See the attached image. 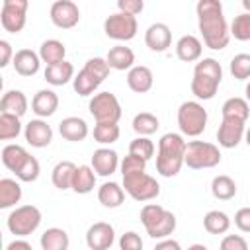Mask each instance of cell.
I'll use <instances>...</instances> for the list:
<instances>
[{
  "label": "cell",
  "instance_id": "obj_1",
  "mask_svg": "<svg viewBox=\"0 0 250 250\" xmlns=\"http://www.w3.org/2000/svg\"><path fill=\"white\" fill-rule=\"evenodd\" d=\"M195 12L203 43L213 51L225 49L230 41V27L223 16V4L219 0H199Z\"/></svg>",
  "mask_w": 250,
  "mask_h": 250
},
{
  "label": "cell",
  "instance_id": "obj_2",
  "mask_svg": "<svg viewBox=\"0 0 250 250\" xmlns=\"http://www.w3.org/2000/svg\"><path fill=\"white\" fill-rule=\"evenodd\" d=\"M186 141L178 133H166L158 141V154H156V172L164 178H174L182 166L186 156Z\"/></svg>",
  "mask_w": 250,
  "mask_h": 250
},
{
  "label": "cell",
  "instance_id": "obj_3",
  "mask_svg": "<svg viewBox=\"0 0 250 250\" xmlns=\"http://www.w3.org/2000/svg\"><path fill=\"white\" fill-rule=\"evenodd\" d=\"M223 80V68L221 62L207 57L201 59L195 68H193V78H191V94L197 100H213L219 84Z\"/></svg>",
  "mask_w": 250,
  "mask_h": 250
},
{
  "label": "cell",
  "instance_id": "obj_4",
  "mask_svg": "<svg viewBox=\"0 0 250 250\" xmlns=\"http://www.w3.org/2000/svg\"><path fill=\"white\" fill-rule=\"evenodd\" d=\"M141 223L150 238H168L176 229V215L158 203H146L141 209Z\"/></svg>",
  "mask_w": 250,
  "mask_h": 250
},
{
  "label": "cell",
  "instance_id": "obj_5",
  "mask_svg": "<svg viewBox=\"0 0 250 250\" xmlns=\"http://www.w3.org/2000/svg\"><path fill=\"white\" fill-rule=\"evenodd\" d=\"M221 162V150L217 145L207 141H189L186 145V156L184 164L191 170H203V168H215Z\"/></svg>",
  "mask_w": 250,
  "mask_h": 250
},
{
  "label": "cell",
  "instance_id": "obj_6",
  "mask_svg": "<svg viewBox=\"0 0 250 250\" xmlns=\"http://www.w3.org/2000/svg\"><path fill=\"white\" fill-rule=\"evenodd\" d=\"M178 127L188 137H199L207 127V109L199 102H184L178 107Z\"/></svg>",
  "mask_w": 250,
  "mask_h": 250
},
{
  "label": "cell",
  "instance_id": "obj_7",
  "mask_svg": "<svg viewBox=\"0 0 250 250\" xmlns=\"http://www.w3.org/2000/svg\"><path fill=\"white\" fill-rule=\"evenodd\" d=\"M8 230L16 236H27L31 232L37 230V227L41 225V211L35 205H21L16 207L8 219H6Z\"/></svg>",
  "mask_w": 250,
  "mask_h": 250
},
{
  "label": "cell",
  "instance_id": "obj_8",
  "mask_svg": "<svg viewBox=\"0 0 250 250\" xmlns=\"http://www.w3.org/2000/svg\"><path fill=\"white\" fill-rule=\"evenodd\" d=\"M88 109L96 123H117L121 119V104L111 92H98L92 96Z\"/></svg>",
  "mask_w": 250,
  "mask_h": 250
},
{
  "label": "cell",
  "instance_id": "obj_9",
  "mask_svg": "<svg viewBox=\"0 0 250 250\" xmlns=\"http://www.w3.org/2000/svg\"><path fill=\"white\" fill-rule=\"evenodd\" d=\"M123 189L135 199V201H150L158 197L160 186L158 182L148 176L146 172H137L131 176H123Z\"/></svg>",
  "mask_w": 250,
  "mask_h": 250
},
{
  "label": "cell",
  "instance_id": "obj_10",
  "mask_svg": "<svg viewBox=\"0 0 250 250\" xmlns=\"http://www.w3.org/2000/svg\"><path fill=\"white\" fill-rule=\"evenodd\" d=\"M137 29H139V23H137V18L135 16H129V14H123V12H115L111 16L105 18L104 21V31L109 39H115V41H129L137 35Z\"/></svg>",
  "mask_w": 250,
  "mask_h": 250
},
{
  "label": "cell",
  "instance_id": "obj_11",
  "mask_svg": "<svg viewBox=\"0 0 250 250\" xmlns=\"http://www.w3.org/2000/svg\"><path fill=\"white\" fill-rule=\"evenodd\" d=\"M27 0H4L0 10V23L10 33H20L25 25Z\"/></svg>",
  "mask_w": 250,
  "mask_h": 250
},
{
  "label": "cell",
  "instance_id": "obj_12",
  "mask_svg": "<svg viewBox=\"0 0 250 250\" xmlns=\"http://www.w3.org/2000/svg\"><path fill=\"white\" fill-rule=\"evenodd\" d=\"M51 21L61 29H70L80 21V10L70 0H57L51 6Z\"/></svg>",
  "mask_w": 250,
  "mask_h": 250
},
{
  "label": "cell",
  "instance_id": "obj_13",
  "mask_svg": "<svg viewBox=\"0 0 250 250\" xmlns=\"http://www.w3.org/2000/svg\"><path fill=\"white\" fill-rule=\"evenodd\" d=\"M115 240V230L109 223L98 221L86 230V244L90 250H109Z\"/></svg>",
  "mask_w": 250,
  "mask_h": 250
},
{
  "label": "cell",
  "instance_id": "obj_14",
  "mask_svg": "<svg viewBox=\"0 0 250 250\" xmlns=\"http://www.w3.org/2000/svg\"><path fill=\"white\" fill-rule=\"evenodd\" d=\"M244 133H246L244 121L223 117L219 129H217V141H219V145L223 148H234L244 139Z\"/></svg>",
  "mask_w": 250,
  "mask_h": 250
},
{
  "label": "cell",
  "instance_id": "obj_15",
  "mask_svg": "<svg viewBox=\"0 0 250 250\" xmlns=\"http://www.w3.org/2000/svg\"><path fill=\"white\" fill-rule=\"evenodd\" d=\"M145 43L150 51L154 53H164L170 45H172V31L166 23L156 21L152 25H148V29L145 31Z\"/></svg>",
  "mask_w": 250,
  "mask_h": 250
},
{
  "label": "cell",
  "instance_id": "obj_16",
  "mask_svg": "<svg viewBox=\"0 0 250 250\" xmlns=\"http://www.w3.org/2000/svg\"><path fill=\"white\" fill-rule=\"evenodd\" d=\"M23 137H25L27 145H31L35 148H43V146H47L53 141V129L43 119H31L25 125Z\"/></svg>",
  "mask_w": 250,
  "mask_h": 250
},
{
  "label": "cell",
  "instance_id": "obj_17",
  "mask_svg": "<svg viewBox=\"0 0 250 250\" xmlns=\"http://www.w3.org/2000/svg\"><path fill=\"white\" fill-rule=\"evenodd\" d=\"M119 164V156L111 148H98L92 154V168L98 176H111Z\"/></svg>",
  "mask_w": 250,
  "mask_h": 250
},
{
  "label": "cell",
  "instance_id": "obj_18",
  "mask_svg": "<svg viewBox=\"0 0 250 250\" xmlns=\"http://www.w3.org/2000/svg\"><path fill=\"white\" fill-rule=\"evenodd\" d=\"M16 72L20 76H33L37 74L39 70V64H41V57L31 51V49H20L16 55H14V61H12Z\"/></svg>",
  "mask_w": 250,
  "mask_h": 250
},
{
  "label": "cell",
  "instance_id": "obj_19",
  "mask_svg": "<svg viewBox=\"0 0 250 250\" xmlns=\"http://www.w3.org/2000/svg\"><path fill=\"white\" fill-rule=\"evenodd\" d=\"M59 133L62 139L70 141V143H80L88 137V125L82 117H64L59 123Z\"/></svg>",
  "mask_w": 250,
  "mask_h": 250
},
{
  "label": "cell",
  "instance_id": "obj_20",
  "mask_svg": "<svg viewBox=\"0 0 250 250\" xmlns=\"http://www.w3.org/2000/svg\"><path fill=\"white\" fill-rule=\"evenodd\" d=\"M154 84V76H152V70L148 66H133L129 72H127V86L137 92V94H145L152 88Z\"/></svg>",
  "mask_w": 250,
  "mask_h": 250
},
{
  "label": "cell",
  "instance_id": "obj_21",
  "mask_svg": "<svg viewBox=\"0 0 250 250\" xmlns=\"http://www.w3.org/2000/svg\"><path fill=\"white\" fill-rule=\"evenodd\" d=\"M59 107V96L53 90H39L31 100V109L39 117H49Z\"/></svg>",
  "mask_w": 250,
  "mask_h": 250
},
{
  "label": "cell",
  "instance_id": "obj_22",
  "mask_svg": "<svg viewBox=\"0 0 250 250\" xmlns=\"http://www.w3.org/2000/svg\"><path fill=\"white\" fill-rule=\"evenodd\" d=\"M27 111V98L21 90H8L0 100V113H12L21 117Z\"/></svg>",
  "mask_w": 250,
  "mask_h": 250
},
{
  "label": "cell",
  "instance_id": "obj_23",
  "mask_svg": "<svg viewBox=\"0 0 250 250\" xmlns=\"http://www.w3.org/2000/svg\"><path fill=\"white\" fill-rule=\"evenodd\" d=\"M201 41L195 37V35H184L178 39L176 43V55L180 61L184 62H193V61H199L201 57Z\"/></svg>",
  "mask_w": 250,
  "mask_h": 250
},
{
  "label": "cell",
  "instance_id": "obj_24",
  "mask_svg": "<svg viewBox=\"0 0 250 250\" xmlns=\"http://www.w3.org/2000/svg\"><path fill=\"white\" fill-rule=\"evenodd\" d=\"M105 61L113 70H131L135 62V53L125 45H115L109 49Z\"/></svg>",
  "mask_w": 250,
  "mask_h": 250
},
{
  "label": "cell",
  "instance_id": "obj_25",
  "mask_svg": "<svg viewBox=\"0 0 250 250\" xmlns=\"http://www.w3.org/2000/svg\"><path fill=\"white\" fill-rule=\"evenodd\" d=\"M76 168L78 166H74V162H70V160H61L55 168H53V172H51V180H53V184H55V188H59V189H72V180H74V174H76Z\"/></svg>",
  "mask_w": 250,
  "mask_h": 250
},
{
  "label": "cell",
  "instance_id": "obj_26",
  "mask_svg": "<svg viewBox=\"0 0 250 250\" xmlns=\"http://www.w3.org/2000/svg\"><path fill=\"white\" fill-rule=\"evenodd\" d=\"M98 199H100V203H102L104 207L115 209V207H119V205L123 203V199H125V189H123L119 184H115V182H105V184H102L100 189H98Z\"/></svg>",
  "mask_w": 250,
  "mask_h": 250
},
{
  "label": "cell",
  "instance_id": "obj_27",
  "mask_svg": "<svg viewBox=\"0 0 250 250\" xmlns=\"http://www.w3.org/2000/svg\"><path fill=\"white\" fill-rule=\"evenodd\" d=\"M45 80L53 86H64L66 82L74 80V66L68 61H62L59 64H51L45 68Z\"/></svg>",
  "mask_w": 250,
  "mask_h": 250
},
{
  "label": "cell",
  "instance_id": "obj_28",
  "mask_svg": "<svg viewBox=\"0 0 250 250\" xmlns=\"http://www.w3.org/2000/svg\"><path fill=\"white\" fill-rule=\"evenodd\" d=\"M29 158V152L21 146V145H6L2 148V164L10 170V172H18L21 168V164Z\"/></svg>",
  "mask_w": 250,
  "mask_h": 250
},
{
  "label": "cell",
  "instance_id": "obj_29",
  "mask_svg": "<svg viewBox=\"0 0 250 250\" xmlns=\"http://www.w3.org/2000/svg\"><path fill=\"white\" fill-rule=\"evenodd\" d=\"M64 55H66V49L59 39H47L39 47V57H41L43 62H47V66L62 62Z\"/></svg>",
  "mask_w": 250,
  "mask_h": 250
},
{
  "label": "cell",
  "instance_id": "obj_30",
  "mask_svg": "<svg viewBox=\"0 0 250 250\" xmlns=\"http://www.w3.org/2000/svg\"><path fill=\"white\" fill-rule=\"evenodd\" d=\"M21 199V186L12 180V178H2L0 180V207L8 209L20 203Z\"/></svg>",
  "mask_w": 250,
  "mask_h": 250
},
{
  "label": "cell",
  "instance_id": "obj_31",
  "mask_svg": "<svg viewBox=\"0 0 250 250\" xmlns=\"http://www.w3.org/2000/svg\"><path fill=\"white\" fill-rule=\"evenodd\" d=\"M39 242H41V248L43 250H68V244H70L66 230L57 229V227L47 229L41 234V240Z\"/></svg>",
  "mask_w": 250,
  "mask_h": 250
},
{
  "label": "cell",
  "instance_id": "obj_32",
  "mask_svg": "<svg viewBox=\"0 0 250 250\" xmlns=\"http://www.w3.org/2000/svg\"><path fill=\"white\" fill-rule=\"evenodd\" d=\"M96 188V172L92 166H78L76 168V174H74V180H72V191L76 193H90L92 189Z\"/></svg>",
  "mask_w": 250,
  "mask_h": 250
},
{
  "label": "cell",
  "instance_id": "obj_33",
  "mask_svg": "<svg viewBox=\"0 0 250 250\" xmlns=\"http://www.w3.org/2000/svg\"><path fill=\"white\" fill-rule=\"evenodd\" d=\"M221 113L223 117H229V119H238V121H244L248 119L250 115V105L244 98H229L223 107H221Z\"/></svg>",
  "mask_w": 250,
  "mask_h": 250
},
{
  "label": "cell",
  "instance_id": "obj_34",
  "mask_svg": "<svg viewBox=\"0 0 250 250\" xmlns=\"http://www.w3.org/2000/svg\"><path fill=\"white\" fill-rule=\"evenodd\" d=\"M211 193L215 199H221V201H229L236 195V184L230 176H215L213 182H211Z\"/></svg>",
  "mask_w": 250,
  "mask_h": 250
},
{
  "label": "cell",
  "instance_id": "obj_35",
  "mask_svg": "<svg viewBox=\"0 0 250 250\" xmlns=\"http://www.w3.org/2000/svg\"><path fill=\"white\" fill-rule=\"evenodd\" d=\"M203 227L211 234H225L230 229V219H229L227 213H223L219 209H213L203 217Z\"/></svg>",
  "mask_w": 250,
  "mask_h": 250
},
{
  "label": "cell",
  "instance_id": "obj_36",
  "mask_svg": "<svg viewBox=\"0 0 250 250\" xmlns=\"http://www.w3.org/2000/svg\"><path fill=\"white\" fill-rule=\"evenodd\" d=\"M160 127L158 123V117L148 113V111H141L135 115L133 119V131L139 135V137H148L152 133H156V129Z\"/></svg>",
  "mask_w": 250,
  "mask_h": 250
},
{
  "label": "cell",
  "instance_id": "obj_37",
  "mask_svg": "<svg viewBox=\"0 0 250 250\" xmlns=\"http://www.w3.org/2000/svg\"><path fill=\"white\" fill-rule=\"evenodd\" d=\"M98 86H100V82L90 74V72H86L84 68L74 76V80H72V88H74V92L78 94V96H92L96 90H98Z\"/></svg>",
  "mask_w": 250,
  "mask_h": 250
},
{
  "label": "cell",
  "instance_id": "obj_38",
  "mask_svg": "<svg viewBox=\"0 0 250 250\" xmlns=\"http://www.w3.org/2000/svg\"><path fill=\"white\" fill-rule=\"evenodd\" d=\"M20 133H21L20 117L12 113H0V139L10 141V139H16Z\"/></svg>",
  "mask_w": 250,
  "mask_h": 250
},
{
  "label": "cell",
  "instance_id": "obj_39",
  "mask_svg": "<svg viewBox=\"0 0 250 250\" xmlns=\"http://www.w3.org/2000/svg\"><path fill=\"white\" fill-rule=\"evenodd\" d=\"M94 139L100 145H111L119 139V125L117 123H96Z\"/></svg>",
  "mask_w": 250,
  "mask_h": 250
},
{
  "label": "cell",
  "instance_id": "obj_40",
  "mask_svg": "<svg viewBox=\"0 0 250 250\" xmlns=\"http://www.w3.org/2000/svg\"><path fill=\"white\" fill-rule=\"evenodd\" d=\"M230 74L236 80H248L250 78V55L238 53L230 61Z\"/></svg>",
  "mask_w": 250,
  "mask_h": 250
},
{
  "label": "cell",
  "instance_id": "obj_41",
  "mask_svg": "<svg viewBox=\"0 0 250 250\" xmlns=\"http://www.w3.org/2000/svg\"><path fill=\"white\" fill-rule=\"evenodd\" d=\"M230 35L238 41H250V14H240L230 23Z\"/></svg>",
  "mask_w": 250,
  "mask_h": 250
},
{
  "label": "cell",
  "instance_id": "obj_42",
  "mask_svg": "<svg viewBox=\"0 0 250 250\" xmlns=\"http://www.w3.org/2000/svg\"><path fill=\"white\" fill-rule=\"evenodd\" d=\"M84 70L90 72V74L102 84V82L107 78V74H109V64H107V61L102 59V57H92V59L86 61Z\"/></svg>",
  "mask_w": 250,
  "mask_h": 250
},
{
  "label": "cell",
  "instance_id": "obj_43",
  "mask_svg": "<svg viewBox=\"0 0 250 250\" xmlns=\"http://www.w3.org/2000/svg\"><path fill=\"white\" fill-rule=\"evenodd\" d=\"M129 154H135V156H141V158L148 160L154 154V143L148 137H137L129 145Z\"/></svg>",
  "mask_w": 250,
  "mask_h": 250
},
{
  "label": "cell",
  "instance_id": "obj_44",
  "mask_svg": "<svg viewBox=\"0 0 250 250\" xmlns=\"http://www.w3.org/2000/svg\"><path fill=\"white\" fill-rule=\"evenodd\" d=\"M39 172H41V166H39L37 158L29 154V158H27V160L21 164V168L16 172V178L21 180V182H35V180L39 178Z\"/></svg>",
  "mask_w": 250,
  "mask_h": 250
},
{
  "label": "cell",
  "instance_id": "obj_45",
  "mask_svg": "<svg viewBox=\"0 0 250 250\" xmlns=\"http://www.w3.org/2000/svg\"><path fill=\"white\" fill-rule=\"evenodd\" d=\"M119 166H121V176H131V174H137V172H145L146 160L141 158V156H135V154H127L121 160Z\"/></svg>",
  "mask_w": 250,
  "mask_h": 250
},
{
  "label": "cell",
  "instance_id": "obj_46",
  "mask_svg": "<svg viewBox=\"0 0 250 250\" xmlns=\"http://www.w3.org/2000/svg\"><path fill=\"white\" fill-rule=\"evenodd\" d=\"M119 250H143V240L135 230H129L121 234L119 238Z\"/></svg>",
  "mask_w": 250,
  "mask_h": 250
},
{
  "label": "cell",
  "instance_id": "obj_47",
  "mask_svg": "<svg viewBox=\"0 0 250 250\" xmlns=\"http://www.w3.org/2000/svg\"><path fill=\"white\" fill-rule=\"evenodd\" d=\"M219 250H248V244L240 234H227L221 240Z\"/></svg>",
  "mask_w": 250,
  "mask_h": 250
},
{
  "label": "cell",
  "instance_id": "obj_48",
  "mask_svg": "<svg viewBox=\"0 0 250 250\" xmlns=\"http://www.w3.org/2000/svg\"><path fill=\"white\" fill-rule=\"evenodd\" d=\"M117 8H119V12H123V14L137 16V14L143 12L145 2H143V0H117Z\"/></svg>",
  "mask_w": 250,
  "mask_h": 250
},
{
  "label": "cell",
  "instance_id": "obj_49",
  "mask_svg": "<svg viewBox=\"0 0 250 250\" xmlns=\"http://www.w3.org/2000/svg\"><path fill=\"white\" fill-rule=\"evenodd\" d=\"M234 225L242 230V232H250V207H242L236 211L234 215Z\"/></svg>",
  "mask_w": 250,
  "mask_h": 250
},
{
  "label": "cell",
  "instance_id": "obj_50",
  "mask_svg": "<svg viewBox=\"0 0 250 250\" xmlns=\"http://www.w3.org/2000/svg\"><path fill=\"white\" fill-rule=\"evenodd\" d=\"M12 59V45L6 41V39H0V66H8Z\"/></svg>",
  "mask_w": 250,
  "mask_h": 250
},
{
  "label": "cell",
  "instance_id": "obj_51",
  "mask_svg": "<svg viewBox=\"0 0 250 250\" xmlns=\"http://www.w3.org/2000/svg\"><path fill=\"white\" fill-rule=\"evenodd\" d=\"M154 250H182V246H180V242H178V240L164 238V240H160V242L154 246Z\"/></svg>",
  "mask_w": 250,
  "mask_h": 250
},
{
  "label": "cell",
  "instance_id": "obj_52",
  "mask_svg": "<svg viewBox=\"0 0 250 250\" xmlns=\"http://www.w3.org/2000/svg\"><path fill=\"white\" fill-rule=\"evenodd\" d=\"M6 250H33L31 248V244L27 242V240H12L8 246H6Z\"/></svg>",
  "mask_w": 250,
  "mask_h": 250
},
{
  "label": "cell",
  "instance_id": "obj_53",
  "mask_svg": "<svg viewBox=\"0 0 250 250\" xmlns=\"http://www.w3.org/2000/svg\"><path fill=\"white\" fill-rule=\"evenodd\" d=\"M188 250H207V246L205 244H191Z\"/></svg>",
  "mask_w": 250,
  "mask_h": 250
},
{
  "label": "cell",
  "instance_id": "obj_54",
  "mask_svg": "<svg viewBox=\"0 0 250 250\" xmlns=\"http://www.w3.org/2000/svg\"><path fill=\"white\" fill-rule=\"evenodd\" d=\"M242 6L246 10V14H250V0H242Z\"/></svg>",
  "mask_w": 250,
  "mask_h": 250
},
{
  "label": "cell",
  "instance_id": "obj_55",
  "mask_svg": "<svg viewBox=\"0 0 250 250\" xmlns=\"http://www.w3.org/2000/svg\"><path fill=\"white\" fill-rule=\"evenodd\" d=\"M244 94H246V102H250V82L246 84V88H244Z\"/></svg>",
  "mask_w": 250,
  "mask_h": 250
},
{
  "label": "cell",
  "instance_id": "obj_56",
  "mask_svg": "<svg viewBox=\"0 0 250 250\" xmlns=\"http://www.w3.org/2000/svg\"><path fill=\"white\" fill-rule=\"evenodd\" d=\"M244 141H246V145L250 146V127H248V131L244 133Z\"/></svg>",
  "mask_w": 250,
  "mask_h": 250
}]
</instances>
